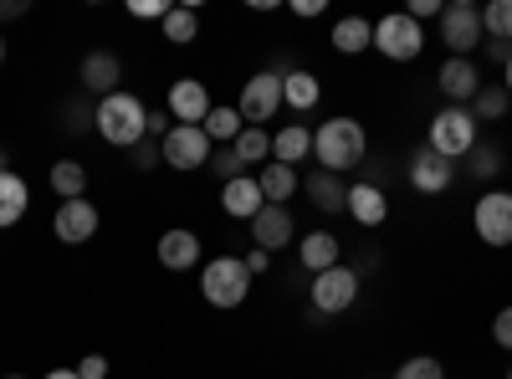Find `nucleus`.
Instances as JSON below:
<instances>
[{
    "label": "nucleus",
    "mask_w": 512,
    "mask_h": 379,
    "mask_svg": "<svg viewBox=\"0 0 512 379\" xmlns=\"http://www.w3.org/2000/svg\"><path fill=\"white\" fill-rule=\"evenodd\" d=\"M0 175H6V154H0Z\"/></svg>",
    "instance_id": "nucleus-50"
},
{
    "label": "nucleus",
    "mask_w": 512,
    "mask_h": 379,
    "mask_svg": "<svg viewBox=\"0 0 512 379\" xmlns=\"http://www.w3.org/2000/svg\"><path fill=\"white\" fill-rule=\"evenodd\" d=\"M0 67H6V36H0Z\"/></svg>",
    "instance_id": "nucleus-49"
},
{
    "label": "nucleus",
    "mask_w": 512,
    "mask_h": 379,
    "mask_svg": "<svg viewBox=\"0 0 512 379\" xmlns=\"http://www.w3.org/2000/svg\"><path fill=\"white\" fill-rule=\"evenodd\" d=\"M98 205L82 195V200H62L57 205V216H52V231H57V241H67V246H82V241H93L98 236Z\"/></svg>",
    "instance_id": "nucleus-11"
},
{
    "label": "nucleus",
    "mask_w": 512,
    "mask_h": 379,
    "mask_svg": "<svg viewBox=\"0 0 512 379\" xmlns=\"http://www.w3.org/2000/svg\"><path fill=\"white\" fill-rule=\"evenodd\" d=\"M441 41L451 47V57H466L472 47H482L487 31H482V11L456 0V6H441Z\"/></svg>",
    "instance_id": "nucleus-7"
},
{
    "label": "nucleus",
    "mask_w": 512,
    "mask_h": 379,
    "mask_svg": "<svg viewBox=\"0 0 512 379\" xmlns=\"http://www.w3.org/2000/svg\"><path fill=\"white\" fill-rule=\"evenodd\" d=\"M507 108H512V98H507L502 82H482L477 98H472V118L477 123H497V118H507Z\"/></svg>",
    "instance_id": "nucleus-29"
},
{
    "label": "nucleus",
    "mask_w": 512,
    "mask_h": 379,
    "mask_svg": "<svg viewBox=\"0 0 512 379\" xmlns=\"http://www.w3.org/2000/svg\"><path fill=\"white\" fill-rule=\"evenodd\" d=\"M482 47H487V57H492V62H502V67H507V52H512V41H497V36H487Z\"/></svg>",
    "instance_id": "nucleus-42"
},
{
    "label": "nucleus",
    "mask_w": 512,
    "mask_h": 379,
    "mask_svg": "<svg viewBox=\"0 0 512 379\" xmlns=\"http://www.w3.org/2000/svg\"><path fill=\"white\" fill-rule=\"evenodd\" d=\"M221 205H226V216L236 221H256V210H262V185H256V175H241L231 185H221Z\"/></svg>",
    "instance_id": "nucleus-20"
},
{
    "label": "nucleus",
    "mask_w": 512,
    "mask_h": 379,
    "mask_svg": "<svg viewBox=\"0 0 512 379\" xmlns=\"http://www.w3.org/2000/svg\"><path fill=\"white\" fill-rule=\"evenodd\" d=\"M195 36H200L195 6H169V16H164V41H169V47H190Z\"/></svg>",
    "instance_id": "nucleus-30"
},
{
    "label": "nucleus",
    "mask_w": 512,
    "mask_h": 379,
    "mask_svg": "<svg viewBox=\"0 0 512 379\" xmlns=\"http://www.w3.org/2000/svg\"><path fill=\"white\" fill-rule=\"evenodd\" d=\"M200 129H205V139H210V144L221 149V144H236V139H241V129H246V118H241L236 108H210V113H205V123H200Z\"/></svg>",
    "instance_id": "nucleus-28"
},
{
    "label": "nucleus",
    "mask_w": 512,
    "mask_h": 379,
    "mask_svg": "<svg viewBox=\"0 0 512 379\" xmlns=\"http://www.w3.org/2000/svg\"><path fill=\"white\" fill-rule=\"evenodd\" d=\"M93 129L113 144V149H134L144 134H149V108L134 98V93H108V98H98V108H93Z\"/></svg>",
    "instance_id": "nucleus-2"
},
{
    "label": "nucleus",
    "mask_w": 512,
    "mask_h": 379,
    "mask_svg": "<svg viewBox=\"0 0 512 379\" xmlns=\"http://www.w3.org/2000/svg\"><path fill=\"white\" fill-rule=\"evenodd\" d=\"M52 190L62 200H82V195H88V164H82V159H57L52 164Z\"/></svg>",
    "instance_id": "nucleus-27"
},
{
    "label": "nucleus",
    "mask_w": 512,
    "mask_h": 379,
    "mask_svg": "<svg viewBox=\"0 0 512 379\" xmlns=\"http://www.w3.org/2000/svg\"><path fill=\"white\" fill-rule=\"evenodd\" d=\"M67 129H72V134L88 129V108H82V103H72V108H67Z\"/></svg>",
    "instance_id": "nucleus-45"
},
{
    "label": "nucleus",
    "mask_w": 512,
    "mask_h": 379,
    "mask_svg": "<svg viewBox=\"0 0 512 379\" xmlns=\"http://www.w3.org/2000/svg\"><path fill=\"white\" fill-rule=\"evenodd\" d=\"M359 287H364V282L349 272V262H338V267L318 272V277H313V287H308L313 313H318V318H338V313H349V308L359 303Z\"/></svg>",
    "instance_id": "nucleus-4"
},
{
    "label": "nucleus",
    "mask_w": 512,
    "mask_h": 379,
    "mask_svg": "<svg viewBox=\"0 0 512 379\" xmlns=\"http://www.w3.org/2000/svg\"><path fill=\"white\" fill-rule=\"evenodd\" d=\"M159 262H164L169 272L195 267V262H200V236H195V231H185V226L164 231V236H159Z\"/></svg>",
    "instance_id": "nucleus-19"
},
{
    "label": "nucleus",
    "mask_w": 512,
    "mask_h": 379,
    "mask_svg": "<svg viewBox=\"0 0 512 379\" xmlns=\"http://www.w3.org/2000/svg\"><path fill=\"white\" fill-rule=\"evenodd\" d=\"M159 149H164V164H175V170H200V164H210V139H205L200 123H175Z\"/></svg>",
    "instance_id": "nucleus-9"
},
{
    "label": "nucleus",
    "mask_w": 512,
    "mask_h": 379,
    "mask_svg": "<svg viewBox=\"0 0 512 379\" xmlns=\"http://www.w3.org/2000/svg\"><path fill=\"white\" fill-rule=\"evenodd\" d=\"M118 82H123V62L113 52H88L82 57V88L88 93L108 98V93H118Z\"/></svg>",
    "instance_id": "nucleus-16"
},
{
    "label": "nucleus",
    "mask_w": 512,
    "mask_h": 379,
    "mask_svg": "<svg viewBox=\"0 0 512 379\" xmlns=\"http://www.w3.org/2000/svg\"><path fill=\"white\" fill-rule=\"evenodd\" d=\"M364 154H369V139H364V123L359 118H328V123H318V134H313V159H318V170H328V175H349V170H359L364 164Z\"/></svg>",
    "instance_id": "nucleus-1"
},
{
    "label": "nucleus",
    "mask_w": 512,
    "mask_h": 379,
    "mask_svg": "<svg viewBox=\"0 0 512 379\" xmlns=\"http://www.w3.org/2000/svg\"><path fill=\"white\" fill-rule=\"evenodd\" d=\"M395 379H446V369H441V359H431V354H415V359H405V364L395 369Z\"/></svg>",
    "instance_id": "nucleus-34"
},
{
    "label": "nucleus",
    "mask_w": 512,
    "mask_h": 379,
    "mask_svg": "<svg viewBox=\"0 0 512 379\" xmlns=\"http://www.w3.org/2000/svg\"><path fill=\"white\" fill-rule=\"evenodd\" d=\"M451 180H456V164H451V159H441L431 144L415 149V159H410V185H415L420 195H441V190H451Z\"/></svg>",
    "instance_id": "nucleus-12"
},
{
    "label": "nucleus",
    "mask_w": 512,
    "mask_h": 379,
    "mask_svg": "<svg viewBox=\"0 0 512 379\" xmlns=\"http://www.w3.org/2000/svg\"><path fill=\"white\" fill-rule=\"evenodd\" d=\"M31 6H26V0H0V21H21Z\"/></svg>",
    "instance_id": "nucleus-43"
},
{
    "label": "nucleus",
    "mask_w": 512,
    "mask_h": 379,
    "mask_svg": "<svg viewBox=\"0 0 512 379\" xmlns=\"http://www.w3.org/2000/svg\"><path fill=\"white\" fill-rule=\"evenodd\" d=\"M318 98H323V88H318V77H313V72L292 67V72L282 77V103H287V108L308 113V108H318Z\"/></svg>",
    "instance_id": "nucleus-24"
},
{
    "label": "nucleus",
    "mask_w": 512,
    "mask_h": 379,
    "mask_svg": "<svg viewBox=\"0 0 512 379\" xmlns=\"http://www.w3.org/2000/svg\"><path fill=\"white\" fill-rule=\"evenodd\" d=\"M128 11H134L139 21H164V16H169L164 0H128Z\"/></svg>",
    "instance_id": "nucleus-37"
},
{
    "label": "nucleus",
    "mask_w": 512,
    "mask_h": 379,
    "mask_svg": "<svg viewBox=\"0 0 512 379\" xmlns=\"http://www.w3.org/2000/svg\"><path fill=\"white\" fill-rule=\"evenodd\" d=\"M333 47L344 52V57H359V52H369L374 47V26L364 21V16H344L333 26Z\"/></svg>",
    "instance_id": "nucleus-26"
},
{
    "label": "nucleus",
    "mask_w": 512,
    "mask_h": 379,
    "mask_svg": "<svg viewBox=\"0 0 512 379\" xmlns=\"http://www.w3.org/2000/svg\"><path fill=\"white\" fill-rule=\"evenodd\" d=\"M159 159H164V149H159V139H149V134H144V139L134 144V170H154V164H159Z\"/></svg>",
    "instance_id": "nucleus-36"
},
{
    "label": "nucleus",
    "mask_w": 512,
    "mask_h": 379,
    "mask_svg": "<svg viewBox=\"0 0 512 379\" xmlns=\"http://www.w3.org/2000/svg\"><path fill=\"white\" fill-rule=\"evenodd\" d=\"M405 16L425 21V16H441V6H436V0H410V11H405Z\"/></svg>",
    "instance_id": "nucleus-44"
},
{
    "label": "nucleus",
    "mask_w": 512,
    "mask_h": 379,
    "mask_svg": "<svg viewBox=\"0 0 512 379\" xmlns=\"http://www.w3.org/2000/svg\"><path fill=\"white\" fill-rule=\"evenodd\" d=\"M374 47H379V57H390V62H415V57L425 52V31H420V21L405 16V11L379 16V26H374Z\"/></svg>",
    "instance_id": "nucleus-6"
},
{
    "label": "nucleus",
    "mask_w": 512,
    "mask_h": 379,
    "mask_svg": "<svg viewBox=\"0 0 512 379\" xmlns=\"http://www.w3.org/2000/svg\"><path fill=\"white\" fill-rule=\"evenodd\" d=\"M256 185H262V200L267 205H287L292 195H297V170H287V164H262V170H256Z\"/></svg>",
    "instance_id": "nucleus-23"
},
{
    "label": "nucleus",
    "mask_w": 512,
    "mask_h": 379,
    "mask_svg": "<svg viewBox=\"0 0 512 379\" xmlns=\"http://www.w3.org/2000/svg\"><path fill=\"white\" fill-rule=\"evenodd\" d=\"M231 149L241 154V164L251 170V164H267V159H272V134H267V129H251V123H246L241 139H236Z\"/></svg>",
    "instance_id": "nucleus-31"
},
{
    "label": "nucleus",
    "mask_w": 512,
    "mask_h": 379,
    "mask_svg": "<svg viewBox=\"0 0 512 379\" xmlns=\"http://www.w3.org/2000/svg\"><path fill=\"white\" fill-rule=\"evenodd\" d=\"M292 11L313 21V16H323V0H292Z\"/></svg>",
    "instance_id": "nucleus-46"
},
{
    "label": "nucleus",
    "mask_w": 512,
    "mask_h": 379,
    "mask_svg": "<svg viewBox=\"0 0 512 379\" xmlns=\"http://www.w3.org/2000/svg\"><path fill=\"white\" fill-rule=\"evenodd\" d=\"M477 236L487 246H512V195L507 190H487L477 200V216H472Z\"/></svg>",
    "instance_id": "nucleus-10"
},
{
    "label": "nucleus",
    "mask_w": 512,
    "mask_h": 379,
    "mask_svg": "<svg viewBox=\"0 0 512 379\" xmlns=\"http://www.w3.org/2000/svg\"><path fill=\"white\" fill-rule=\"evenodd\" d=\"M277 108H282V77L267 67V72H256L246 88H241V103H236V113L251 123V129H262L267 118H277Z\"/></svg>",
    "instance_id": "nucleus-8"
},
{
    "label": "nucleus",
    "mask_w": 512,
    "mask_h": 379,
    "mask_svg": "<svg viewBox=\"0 0 512 379\" xmlns=\"http://www.w3.org/2000/svg\"><path fill=\"white\" fill-rule=\"evenodd\" d=\"M11 379H21V374H11Z\"/></svg>",
    "instance_id": "nucleus-51"
},
{
    "label": "nucleus",
    "mask_w": 512,
    "mask_h": 379,
    "mask_svg": "<svg viewBox=\"0 0 512 379\" xmlns=\"http://www.w3.org/2000/svg\"><path fill=\"white\" fill-rule=\"evenodd\" d=\"M507 379H512V369H507Z\"/></svg>",
    "instance_id": "nucleus-52"
},
{
    "label": "nucleus",
    "mask_w": 512,
    "mask_h": 379,
    "mask_svg": "<svg viewBox=\"0 0 512 379\" xmlns=\"http://www.w3.org/2000/svg\"><path fill=\"white\" fill-rule=\"evenodd\" d=\"M297 257H303V267L318 277V272H328V267L344 262V241H338L333 231H308L303 246H297Z\"/></svg>",
    "instance_id": "nucleus-18"
},
{
    "label": "nucleus",
    "mask_w": 512,
    "mask_h": 379,
    "mask_svg": "<svg viewBox=\"0 0 512 379\" xmlns=\"http://www.w3.org/2000/svg\"><path fill=\"white\" fill-rule=\"evenodd\" d=\"M502 88H507V98H512V52H507V67H502Z\"/></svg>",
    "instance_id": "nucleus-47"
},
{
    "label": "nucleus",
    "mask_w": 512,
    "mask_h": 379,
    "mask_svg": "<svg viewBox=\"0 0 512 379\" xmlns=\"http://www.w3.org/2000/svg\"><path fill=\"white\" fill-rule=\"evenodd\" d=\"M303 195L318 205V210H344V200H349V185H344V175H328V170H313L308 180H303Z\"/></svg>",
    "instance_id": "nucleus-21"
},
{
    "label": "nucleus",
    "mask_w": 512,
    "mask_h": 379,
    "mask_svg": "<svg viewBox=\"0 0 512 379\" xmlns=\"http://www.w3.org/2000/svg\"><path fill=\"white\" fill-rule=\"evenodd\" d=\"M47 379H77V369H52Z\"/></svg>",
    "instance_id": "nucleus-48"
},
{
    "label": "nucleus",
    "mask_w": 512,
    "mask_h": 379,
    "mask_svg": "<svg viewBox=\"0 0 512 379\" xmlns=\"http://www.w3.org/2000/svg\"><path fill=\"white\" fill-rule=\"evenodd\" d=\"M349 272H354V277H359V282H364V277H369V272H379V251H374V246H369V251H359V257H354V262H349Z\"/></svg>",
    "instance_id": "nucleus-38"
},
{
    "label": "nucleus",
    "mask_w": 512,
    "mask_h": 379,
    "mask_svg": "<svg viewBox=\"0 0 512 379\" xmlns=\"http://www.w3.org/2000/svg\"><path fill=\"white\" fill-rule=\"evenodd\" d=\"M210 108H216V103H210V88L195 82V77H180L175 88H169V118H175V123H205Z\"/></svg>",
    "instance_id": "nucleus-15"
},
{
    "label": "nucleus",
    "mask_w": 512,
    "mask_h": 379,
    "mask_svg": "<svg viewBox=\"0 0 512 379\" xmlns=\"http://www.w3.org/2000/svg\"><path fill=\"white\" fill-rule=\"evenodd\" d=\"M292 236H297V226H292V210H287V205H262V210H256L251 246L277 251V246H292Z\"/></svg>",
    "instance_id": "nucleus-13"
},
{
    "label": "nucleus",
    "mask_w": 512,
    "mask_h": 379,
    "mask_svg": "<svg viewBox=\"0 0 512 379\" xmlns=\"http://www.w3.org/2000/svg\"><path fill=\"white\" fill-rule=\"evenodd\" d=\"M308 154H313V134L303 129V123H287V129L272 134V159L287 164V170H292V164H303Z\"/></svg>",
    "instance_id": "nucleus-22"
},
{
    "label": "nucleus",
    "mask_w": 512,
    "mask_h": 379,
    "mask_svg": "<svg viewBox=\"0 0 512 379\" xmlns=\"http://www.w3.org/2000/svg\"><path fill=\"white\" fill-rule=\"evenodd\" d=\"M77 379H108V359L103 354H88L77 364Z\"/></svg>",
    "instance_id": "nucleus-39"
},
{
    "label": "nucleus",
    "mask_w": 512,
    "mask_h": 379,
    "mask_svg": "<svg viewBox=\"0 0 512 379\" xmlns=\"http://www.w3.org/2000/svg\"><path fill=\"white\" fill-rule=\"evenodd\" d=\"M431 149L441 154V159H466L477 149V118H472V108H441L436 118H431Z\"/></svg>",
    "instance_id": "nucleus-5"
},
{
    "label": "nucleus",
    "mask_w": 512,
    "mask_h": 379,
    "mask_svg": "<svg viewBox=\"0 0 512 379\" xmlns=\"http://www.w3.org/2000/svg\"><path fill=\"white\" fill-rule=\"evenodd\" d=\"M216 175H221V185H231V180H241V175H251V170L241 164V154H236L231 144H221V149H216Z\"/></svg>",
    "instance_id": "nucleus-35"
},
{
    "label": "nucleus",
    "mask_w": 512,
    "mask_h": 379,
    "mask_svg": "<svg viewBox=\"0 0 512 379\" xmlns=\"http://www.w3.org/2000/svg\"><path fill=\"white\" fill-rule=\"evenodd\" d=\"M466 159H472V175H477V180H492V175L502 170V149H497V144H482V139H477V149L466 154Z\"/></svg>",
    "instance_id": "nucleus-33"
},
{
    "label": "nucleus",
    "mask_w": 512,
    "mask_h": 379,
    "mask_svg": "<svg viewBox=\"0 0 512 379\" xmlns=\"http://www.w3.org/2000/svg\"><path fill=\"white\" fill-rule=\"evenodd\" d=\"M344 210H349V216H354L359 226H384V216H390V200H384V190H379V185L359 180V185H349Z\"/></svg>",
    "instance_id": "nucleus-17"
},
{
    "label": "nucleus",
    "mask_w": 512,
    "mask_h": 379,
    "mask_svg": "<svg viewBox=\"0 0 512 379\" xmlns=\"http://www.w3.org/2000/svg\"><path fill=\"white\" fill-rule=\"evenodd\" d=\"M26 205H31V190H26V180H21L16 170H6V175H0V231H6V226H16V221L26 216Z\"/></svg>",
    "instance_id": "nucleus-25"
},
{
    "label": "nucleus",
    "mask_w": 512,
    "mask_h": 379,
    "mask_svg": "<svg viewBox=\"0 0 512 379\" xmlns=\"http://www.w3.org/2000/svg\"><path fill=\"white\" fill-rule=\"evenodd\" d=\"M200 292H205V303L210 308H241L246 303V292H251V272L241 257H216V262H205L200 272Z\"/></svg>",
    "instance_id": "nucleus-3"
},
{
    "label": "nucleus",
    "mask_w": 512,
    "mask_h": 379,
    "mask_svg": "<svg viewBox=\"0 0 512 379\" xmlns=\"http://www.w3.org/2000/svg\"><path fill=\"white\" fill-rule=\"evenodd\" d=\"M477 88H482L477 62H472V57H446V67H441V93L451 98V108H472Z\"/></svg>",
    "instance_id": "nucleus-14"
},
{
    "label": "nucleus",
    "mask_w": 512,
    "mask_h": 379,
    "mask_svg": "<svg viewBox=\"0 0 512 379\" xmlns=\"http://www.w3.org/2000/svg\"><path fill=\"white\" fill-rule=\"evenodd\" d=\"M241 262H246V272H251V277H262V272L272 267V251H262V246H251V251H246Z\"/></svg>",
    "instance_id": "nucleus-40"
},
{
    "label": "nucleus",
    "mask_w": 512,
    "mask_h": 379,
    "mask_svg": "<svg viewBox=\"0 0 512 379\" xmlns=\"http://www.w3.org/2000/svg\"><path fill=\"white\" fill-rule=\"evenodd\" d=\"M492 339H497L502 349H512V308H502V313H497V323H492Z\"/></svg>",
    "instance_id": "nucleus-41"
},
{
    "label": "nucleus",
    "mask_w": 512,
    "mask_h": 379,
    "mask_svg": "<svg viewBox=\"0 0 512 379\" xmlns=\"http://www.w3.org/2000/svg\"><path fill=\"white\" fill-rule=\"evenodd\" d=\"M482 31L497 36V41H512V0H492L482 11Z\"/></svg>",
    "instance_id": "nucleus-32"
}]
</instances>
